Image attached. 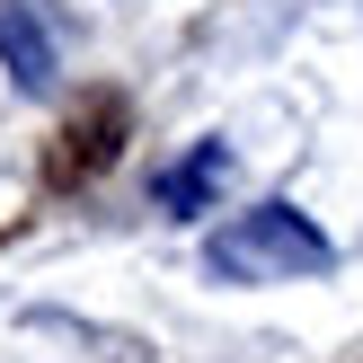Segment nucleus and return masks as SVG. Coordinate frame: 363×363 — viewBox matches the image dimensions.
I'll list each match as a JSON object with an SVG mask.
<instances>
[{
	"instance_id": "obj_1",
	"label": "nucleus",
	"mask_w": 363,
	"mask_h": 363,
	"mask_svg": "<svg viewBox=\"0 0 363 363\" xmlns=\"http://www.w3.org/2000/svg\"><path fill=\"white\" fill-rule=\"evenodd\" d=\"M337 248H328V230L311 222V213H293V204H257V213H240V222H222L204 240V266L222 284H284V275H319Z\"/></svg>"
},
{
	"instance_id": "obj_2",
	"label": "nucleus",
	"mask_w": 363,
	"mask_h": 363,
	"mask_svg": "<svg viewBox=\"0 0 363 363\" xmlns=\"http://www.w3.org/2000/svg\"><path fill=\"white\" fill-rule=\"evenodd\" d=\"M124 133H133V106L116 98V89H98V98H80L62 116V133L45 142V186H89V177H106L124 160Z\"/></svg>"
},
{
	"instance_id": "obj_3",
	"label": "nucleus",
	"mask_w": 363,
	"mask_h": 363,
	"mask_svg": "<svg viewBox=\"0 0 363 363\" xmlns=\"http://www.w3.org/2000/svg\"><path fill=\"white\" fill-rule=\"evenodd\" d=\"M222 177H230V151H222V142H195V151L177 160L169 177H160V213H169V222H186V213H204L213 195H222Z\"/></svg>"
},
{
	"instance_id": "obj_4",
	"label": "nucleus",
	"mask_w": 363,
	"mask_h": 363,
	"mask_svg": "<svg viewBox=\"0 0 363 363\" xmlns=\"http://www.w3.org/2000/svg\"><path fill=\"white\" fill-rule=\"evenodd\" d=\"M0 53H9V71H18L27 89H45V80H53V45H45V27H35L18 0H0Z\"/></svg>"
}]
</instances>
